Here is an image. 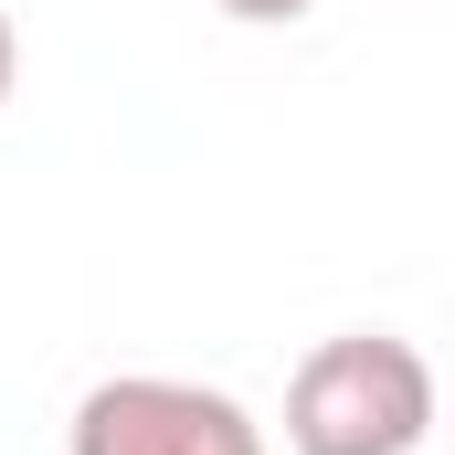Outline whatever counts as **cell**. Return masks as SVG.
Returning <instances> with one entry per match:
<instances>
[{"instance_id": "6da1fadb", "label": "cell", "mask_w": 455, "mask_h": 455, "mask_svg": "<svg viewBox=\"0 0 455 455\" xmlns=\"http://www.w3.org/2000/svg\"><path fill=\"white\" fill-rule=\"evenodd\" d=\"M435 360L392 329H339L286 381V455H424Z\"/></svg>"}, {"instance_id": "7a4b0ae2", "label": "cell", "mask_w": 455, "mask_h": 455, "mask_svg": "<svg viewBox=\"0 0 455 455\" xmlns=\"http://www.w3.org/2000/svg\"><path fill=\"white\" fill-rule=\"evenodd\" d=\"M64 455H265V424L212 392V381H170V371H116L75 403Z\"/></svg>"}, {"instance_id": "3957f363", "label": "cell", "mask_w": 455, "mask_h": 455, "mask_svg": "<svg viewBox=\"0 0 455 455\" xmlns=\"http://www.w3.org/2000/svg\"><path fill=\"white\" fill-rule=\"evenodd\" d=\"M223 21H254V32H275V21H307L318 0H212Z\"/></svg>"}, {"instance_id": "277c9868", "label": "cell", "mask_w": 455, "mask_h": 455, "mask_svg": "<svg viewBox=\"0 0 455 455\" xmlns=\"http://www.w3.org/2000/svg\"><path fill=\"white\" fill-rule=\"evenodd\" d=\"M11 85H21V32H11V11H0V107H11Z\"/></svg>"}]
</instances>
